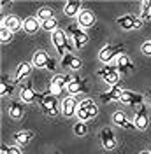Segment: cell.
<instances>
[{
    "label": "cell",
    "instance_id": "1",
    "mask_svg": "<svg viewBox=\"0 0 151 154\" xmlns=\"http://www.w3.org/2000/svg\"><path fill=\"white\" fill-rule=\"evenodd\" d=\"M51 40H53V46H55V49L58 51V54L63 58L67 54V51L69 53H72V42L67 38V35H65V32L62 28H56L55 32H53V35H51Z\"/></svg>",
    "mask_w": 151,
    "mask_h": 154
},
{
    "label": "cell",
    "instance_id": "2",
    "mask_svg": "<svg viewBox=\"0 0 151 154\" xmlns=\"http://www.w3.org/2000/svg\"><path fill=\"white\" fill-rule=\"evenodd\" d=\"M37 102L46 114H49V116L58 114V96L56 95H53L49 91L47 93H42V95H37Z\"/></svg>",
    "mask_w": 151,
    "mask_h": 154
},
{
    "label": "cell",
    "instance_id": "3",
    "mask_svg": "<svg viewBox=\"0 0 151 154\" xmlns=\"http://www.w3.org/2000/svg\"><path fill=\"white\" fill-rule=\"evenodd\" d=\"M97 112H98V109H97V105H95L93 100H90V98H86V100H83L81 103H79V107H77V117L85 123V121H90V119H93L95 116H97Z\"/></svg>",
    "mask_w": 151,
    "mask_h": 154
},
{
    "label": "cell",
    "instance_id": "4",
    "mask_svg": "<svg viewBox=\"0 0 151 154\" xmlns=\"http://www.w3.org/2000/svg\"><path fill=\"white\" fill-rule=\"evenodd\" d=\"M123 44H118V46H105L98 51V58H100V61H104V63H111L114 60V56H121L123 53Z\"/></svg>",
    "mask_w": 151,
    "mask_h": 154
},
{
    "label": "cell",
    "instance_id": "5",
    "mask_svg": "<svg viewBox=\"0 0 151 154\" xmlns=\"http://www.w3.org/2000/svg\"><path fill=\"white\" fill-rule=\"evenodd\" d=\"M116 23L125 30H135L142 25V19L137 18V16H133V14H125V16L116 18Z\"/></svg>",
    "mask_w": 151,
    "mask_h": 154
},
{
    "label": "cell",
    "instance_id": "6",
    "mask_svg": "<svg viewBox=\"0 0 151 154\" xmlns=\"http://www.w3.org/2000/svg\"><path fill=\"white\" fill-rule=\"evenodd\" d=\"M69 33H70V37H72V42H74V48L76 49H81L85 48V44L88 42V35H86V32H83L81 28H77V26H69Z\"/></svg>",
    "mask_w": 151,
    "mask_h": 154
},
{
    "label": "cell",
    "instance_id": "7",
    "mask_svg": "<svg viewBox=\"0 0 151 154\" xmlns=\"http://www.w3.org/2000/svg\"><path fill=\"white\" fill-rule=\"evenodd\" d=\"M70 79H72V75H67V74H58V75H55V77H53V81H51L49 93L58 95V93L62 91V88H63V86H69Z\"/></svg>",
    "mask_w": 151,
    "mask_h": 154
},
{
    "label": "cell",
    "instance_id": "8",
    "mask_svg": "<svg viewBox=\"0 0 151 154\" xmlns=\"http://www.w3.org/2000/svg\"><path fill=\"white\" fill-rule=\"evenodd\" d=\"M98 75L104 79L107 84H111V86H116V82H118V77H120V72L113 67V65H105L104 68H100L98 70Z\"/></svg>",
    "mask_w": 151,
    "mask_h": 154
},
{
    "label": "cell",
    "instance_id": "9",
    "mask_svg": "<svg viewBox=\"0 0 151 154\" xmlns=\"http://www.w3.org/2000/svg\"><path fill=\"white\" fill-rule=\"evenodd\" d=\"M67 89H69L70 96H74V95H79V93H85L86 89H88V86H86V81H83L79 75H72Z\"/></svg>",
    "mask_w": 151,
    "mask_h": 154
},
{
    "label": "cell",
    "instance_id": "10",
    "mask_svg": "<svg viewBox=\"0 0 151 154\" xmlns=\"http://www.w3.org/2000/svg\"><path fill=\"white\" fill-rule=\"evenodd\" d=\"M100 142L104 145V149H107V151L116 147V135H114V131L111 128H104L100 131Z\"/></svg>",
    "mask_w": 151,
    "mask_h": 154
},
{
    "label": "cell",
    "instance_id": "11",
    "mask_svg": "<svg viewBox=\"0 0 151 154\" xmlns=\"http://www.w3.org/2000/svg\"><path fill=\"white\" fill-rule=\"evenodd\" d=\"M120 102H121V103H125V105L141 107L142 105V95H141V93H135V91H123Z\"/></svg>",
    "mask_w": 151,
    "mask_h": 154
},
{
    "label": "cell",
    "instance_id": "12",
    "mask_svg": "<svg viewBox=\"0 0 151 154\" xmlns=\"http://www.w3.org/2000/svg\"><path fill=\"white\" fill-rule=\"evenodd\" d=\"M133 125H135L137 130H146V128H148V125H149V117H148V110H146V107L144 105L139 107V110L135 112Z\"/></svg>",
    "mask_w": 151,
    "mask_h": 154
},
{
    "label": "cell",
    "instance_id": "13",
    "mask_svg": "<svg viewBox=\"0 0 151 154\" xmlns=\"http://www.w3.org/2000/svg\"><path fill=\"white\" fill-rule=\"evenodd\" d=\"M121 95H123V89L118 84L116 86H111V89L109 91H105V93H102L100 95V100L104 102V103H109V102H120V98H121Z\"/></svg>",
    "mask_w": 151,
    "mask_h": 154
},
{
    "label": "cell",
    "instance_id": "14",
    "mask_svg": "<svg viewBox=\"0 0 151 154\" xmlns=\"http://www.w3.org/2000/svg\"><path fill=\"white\" fill-rule=\"evenodd\" d=\"M77 102H76L74 96H69V98H65L63 100V103H62V112H63V116H67V117H72V116L77 112Z\"/></svg>",
    "mask_w": 151,
    "mask_h": 154
},
{
    "label": "cell",
    "instance_id": "15",
    "mask_svg": "<svg viewBox=\"0 0 151 154\" xmlns=\"http://www.w3.org/2000/svg\"><path fill=\"white\" fill-rule=\"evenodd\" d=\"M113 121H114V125L121 126V128H125V130H135V125L127 119L125 112H121V110H116V112L113 114Z\"/></svg>",
    "mask_w": 151,
    "mask_h": 154
},
{
    "label": "cell",
    "instance_id": "16",
    "mask_svg": "<svg viewBox=\"0 0 151 154\" xmlns=\"http://www.w3.org/2000/svg\"><path fill=\"white\" fill-rule=\"evenodd\" d=\"M81 60L77 56H74L72 53H69V54H65V56L62 58V67L65 68H70V70H79L81 68Z\"/></svg>",
    "mask_w": 151,
    "mask_h": 154
},
{
    "label": "cell",
    "instance_id": "17",
    "mask_svg": "<svg viewBox=\"0 0 151 154\" xmlns=\"http://www.w3.org/2000/svg\"><path fill=\"white\" fill-rule=\"evenodd\" d=\"M49 61H51V58L47 56L46 51H37L34 54V60H32L34 67H37V68H47L49 67Z\"/></svg>",
    "mask_w": 151,
    "mask_h": 154
},
{
    "label": "cell",
    "instance_id": "18",
    "mask_svg": "<svg viewBox=\"0 0 151 154\" xmlns=\"http://www.w3.org/2000/svg\"><path fill=\"white\" fill-rule=\"evenodd\" d=\"M21 100L27 102V103H32V102L37 100V93L34 91V88L30 86V82H25L21 86Z\"/></svg>",
    "mask_w": 151,
    "mask_h": 154
},
{
    "label": "cell",
    "instance_id": "19",
    "mask_svg": "<svg viewBox=\"0 0 151 154\" xmlns=\"http://www.w3.org/2000/svg\"><path fill=\"white\" fill-rule=\"evenodd\" d=\"M77 21H79V25H81V26L88 28V26H92V25L95 23V14L92 12V11L83 9L81 12H79V16H77Z\"/></svg>",
    "mask_w": 151,
    "mask_h": 154
},
{
    "label": "cell",
    "instance_id": "20",
    "mask_svg": "<svg viewBox=\"0 0 151 154\" xmlns=\"http://www.w3.org/2000/svg\"><path fill=\"white\" fill-rule=\"evenodd\" d=\"M116 70L118 72H130V70H133V65L130 61V58H128V54L118 56V60H116Z\"/></svg>",
    "mask_w": 151,
    "mask_h": 154
},
{
    "label": "cell",
    "instance_id": "21",
    "mask_svg": "<svg viewBox=\"0 0 151 154\" xmlns=\"http://www.w3.org/2000/svg\"><path fill=\"white\" fill-rule=\"evenodd\" d=\"M63 12L67 16H79L81 12V2L79 0H69L63 7Z\"/></svg>",
    "mask_w": 151,
    "mask_h": 154
},
{
    "label": "cell",
    "instance_id": "22",
    "mask_svg": "<svg viewBox=\"0 0 151 154\" xmlns=\"http://www.w3.org/2000/svg\"><path fill=\"white\" fill-rule=\"evenodd\" d=\"M14 81H11L7 75L2 77V84H0V95L2 96H9L12 95V91H14Z\"/></svg>",
    "mask_w": 151,
    "mask_h": 154
},
{
    "label": "cell",
    "instance_id": "23",
    "mask_svg": "<svg viewBox=\"0 0 151 154\" xmlns=\"http://www.w3.org/2000/svg\"><path fill=\"white\" fill-rule=\"evenodd\" d=\"M30 70H32L30 63H27V61H21V63H19V67H18V72H16V77H14L12 81H14L16 84H19V82H21V81H23V79L30 74Z\"/></svg>",
    "mask_w": 151,
    "mask_h": 154
},
{
    "label": "cell",
    "instance_id": "24",
    "mask_svg": "<svg viewBox=\"0 0 151 154\" xmlns=\"http://www.w3.org/2000/svg\"><path fill=\"white\" fill-rule=\"evenodd\" d=\"M4 28L11 30V32H16V30L23 28V21H19L16 16H7L4 19Z\"/></svg>",
    "mask_w": 151,
    "mask_h": 154
},
{
    "label": "cell",
    "instance_id": "25",
    "mask_svg": "<svg viewBox=\"0 0 151 154\" xmlns=\"http://www.w3.org/2000/svg\"><path fill=\"white\" fill-rule=\"evenodd\" d=\"M32 138H34V133L28 131V130H23V131H16V133H14V142H16L18 145L28 144Z\"/></svg>",
    "mask_w": 151,
    "mask_h": 154
},
{
    "label": "cell",
    "instance_id": "26",
    "mask_svg": "<svg viewBox=\"0 0 151 154\" xmlns=\"http://www.w3.org/2000/svg\"><path fill=\"white\" fill-rule=\"evenodd\" d=\"M39 28H40V26H39L37 18H32V16H28V18L23 19V30H25L27 33H35Z\"/></svg>",
    "mask_w": 151,
    "mask_h": 154
},
{
    "label": "cell",
    "instance_id": "27",
    "mask_svg": "<svg viewBox=\"0 0 151 154\" xmlns=\"http://www.w3.org/2000/svg\"><path fill=\"white\" fill-rule=\"evenodd\" d=\"M23 112H25V109H23V105L19 102H12L9 105V116L12 119H19L23 116Z\"/></svg>",
    "mask_w": 151,
    "mask_h": 154
},
{
    "label": "cell",
    "instance_id": "28",
    "mask_svg": "<svg viewBox=\"0 0 151 154\" xmlns=\"http://www.w3.org/2000/svg\"><path fill=\"white\" fill-rule=\"evenodd\" d=\"M141 19L142 21L151 19V0H144L141 4Z\"/></svg>",
    "mask_w": 151,
    "mask_h": 154
},
{
    "label": "cell",
    "instance_id": "29",
    "mask_svg": "<svg viewBox=\"0 0 151 154\" xmlns=\"http://www.w3.org/2000/svg\"><path fill=\"white\" fill-rule=\"evenodd\" d=\"M42 28L46 30V32H55V30L58 28V19H56V18L46 19V21L42 23Z\"/></svg>",
    "mask_w": 151,
    "mask_h": 154
},
{
    "label": "cell",
    "instance_id": "30",
    "mask_svg": "<svg viewBox=\"0 0 151 154\" xmlns=\"http://www.w3.org/2000/svg\"><path fill=\"white\" fill-rule=\"evenodd\" d=\"M37 16H39V19H42V23H44L46 19H51V18H55V16H53V11L49 9V7H42V9H39Z\"/></svg>",
    "mask_w": 151,
    "mask_h": 154
},
{
    "label": "cell",
    "instance_id": "31",
    "mask_svg": "<svg viewBox=\"0 0 151 154\" xmlns=\"http://www.w3.org/2000/svg\"><path fill=\"white\" fill-rule=\"evenodd\" d=\"M11 38H12V32L7 28H2L0 30V40L4 42V44H7V42H11Z\"/></svg>",
    "mask_w": 151,
    "mask_h": 154
},
{
    "label": "cell",
    "instance_id": "32",
    "mask_svg": "<svg viewBox=\"0 0 151 154\" xmlns=\"http://www.w3.org/2000/svg\"><path fill=\"white\" fill-rule=\"evenodd\" d=\"M0 151L4 154H21V151H19L18 147H9V145H5V144L0 145Z\"/></svg>",
    "mask_w": 151,
    "mask_h": 154
},
{
    "label": "cell",
    "instance_id": "33",
    "mask_svg": "<svg viewBox=\"0 0 151 154\" xmlns=\"http://www.w3.org/2000/svg\"><path fill=\"white\" fill-rule=\"evenodd\" d=\"M86 131H88V128H86V125L83 121H79V123L74 126V133L79 135V137H81V135H86Z\"/></svg>",
    "mask_w": 151,
    "mask_h": 154
},
{
    "label": "cell",
    "instance_id": "34",
    "mask_svg": "<svg viewBox=\"0 0 151 154\" xmlns=\"http://www.w3.org/2000/svg\"><path fill=\"white\" fill-rule=\"evenodd\" d=\"M142 53L148 54V56H151V40H148V42L142 44Z\"/></svg>",
    "mask_w": 151,
    "mask_h": 154
},
{
    "label": "cell",
    "instance_id": "35",
    "mask_svg": "<svg viewBox=\"0 0 151 154\" xmlns=\"http://www.w3.org/2000/svg\"><path fill=\"white\" fill-rule=\"evenodd\" d=\"M139 154H151V152H149V151H141Z\"/></svg>",
    "mask_w": 151,
    "mask_h": 154
},
{
    "label": "cell",
    "instance_id": "36",
    "mask_svg": "<svg viewBox=\"0 0 151 154\" xmlns=\"http://www.w3.org/2000/svg\"><path fill=\"white\" fill-rule=\"evenodd\" d=\"M149 102H151V91H149Z\"/></svg>",
    "mask_w": 151,
    "mask_h": 154
}]
</instances>
